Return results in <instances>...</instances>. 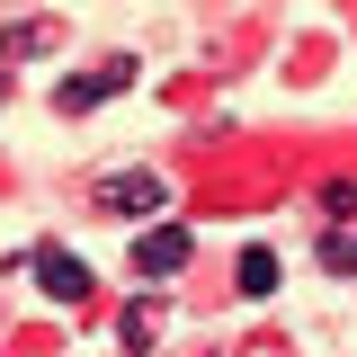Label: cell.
<instances>
[{
	"mask_svg": "<svg viewBox=\"0 0 357 357\" xmlns=\"http://www.w3.org/2000/svg\"><path fill=\"white\" fill-rule=\"evenodd\" d=\"M188 259H197V232H188V223H143V232H134V277L161 286V277H178Z\"/></svg>",
	"mask_w": 357,
	"mask_h": 357,
	"instance_id": "7a4b0ae2",
	"label": "cell"
},
{
	"mask_svg": "<svg viewBox=\"0 0 357 357\" xmlns=\"http://www.w3.org/2000/svg\"><path fill=\"white\" fill-rule=\"evenodd\" d=\"M321 268H331V277H357V232H349V223L321 232Z\"/></svg>",
	"mask_w": 357,
	"mask_h": 357,
	"instance_id": "8992f818",
	"label": "cell"
},
{
	"mask_svg": "<svg viewBox=\"0 0 357 357\" xmlns=\"http://www.w3.org/2000/svg\"><path fill=\"white\" fill-rule=\"evenodd\" d=\"M126 81H134V63H126V54H116V63H98L89 81H63V89H54V107H63V116H89L98 98H116V89H126Z\"/></svg>",
	"mask_w": 357,
	"mask_h": 357,
	"instance_id": "3957f363",
	"label": "cell"
},
{
	"mask_svg": "<svg viewBox=\"0 0 357 357\" xmlns=\"http://www.w3.org/2000/svg\"><path fill=\"white\" fill-rule=\"evenodd\" d=\"M36 277H45L54 304H81V295H89V268L72 259V250H36Z\"/></svg>",
	"mask_w": 357,
	"mask_h": 357,
	"instance_id": "277c9868",
	"label": "cell"
},
{
	"mask_svg": "<svg viewBox=\"0 0 357 357\" xmlns=\"http://www.w3.org/2000/svg\"><path fill=\"white\" fill-rule=\"evenodd\" d=\"M232 277H241V295H277V250H268V241H250Z\"/></svg>",
	"mask_w": 357,
	"mask_h": 357,
	"instance_id": "5b68a950",
	"label": "cell"
},
{
	"mask_svg": "<svg viewBox=\"0 0 357 357\" xmlns=\"http://www.w3.org/2000/svg\"><path fill=\"white\" fill-rule=\"evenodd\" d=\"M321 206H331V223H349V215H357V178H331V188H321Z\"/></svg>",
	"mask_w": 357,
	"mask_h": 357,
	"instance_id": "52a82bcc",
	"label": "cell"
},
{
	"mask_svg": "<svg viewBox=\"0 0 357 357\" xmlns=\"http://www.w3.org/2000/svg\"><path fill=\"white\" fill-rule=\"evenodd\" d=\"M89 206H98V215H161L170 188H161V170H107L89 188Z\"/></svg>",
	"mask_w": 357,
	"mask_h": 357,
	"instance_id": "6da1fadb",
	"label": "cell"
}]
</instances>
